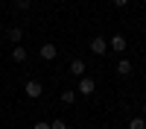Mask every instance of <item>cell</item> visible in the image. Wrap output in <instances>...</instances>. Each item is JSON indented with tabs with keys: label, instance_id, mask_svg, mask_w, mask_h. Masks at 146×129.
<instances>
[{
	"label": "cell",
	"instance_id": "5",
	"mask_svg": "<svg viewBox=\"0 0 146 129\" xmlns=\"http://www.w3.org/2000/svg\"><path fill=\"white\" fill-rule=\"evenodd\" d=\"M108 47H111L114 53H126V38H123L120 32H114L111 38H108Z\"/></svg>",
	"mask_w": 146,
	"mask_h": 129
},
{
	"label": "cell",
	"instance_id": "13",
	"mask_svg": "<svg viewBox=\"0 0 146 129\" xmlns=\"http://www.w3.org/2000/svg\"><path fill=\"white\" fill-rule=\"evenodd\" d=\"M50 129H67V123H64V120H62V117H56V120H53V123H50Z\"/></svg>",
	"mask_w": 146,
	"mask_h": 129
},
{
	"label": "cell",
	"instance_id": "3",
	"mask_svg": "<svg viewBox=\"0 0 146 129\" xmlns=\"http://www.w3.org/2000/svg\"><path fill=\"white\" fill-rule=\"evenodd\" d=\"M91 53H94V56H105V53H108V38L94 35V38H91Z\"/></svg>",
	"mask_w": 146,
	"mask_h": 129
},
{
	"label": "cell",
	"instance_id": "11",
	"mask_svg": "<svg viewBox=\"0 0 146 129\" xmlns=\"http://www.w3.org/2000/svg\"><path fill=\"white\" fill-rule=\"evenodd\" d=\"M129 129H146V117H143V114L131 117V120H129Z\"/></svg>",
	"mask_w": 146,
	"mask_h": 129
},
{
	"label": "cell",
	"instance_id": "18",
	"mask_svg": "<svg viewBox=\"0 0 146 129\" xmlns=\"http://www.w3.org/2000/svg\"><path fill=\"white\" fill-rule=\"evenodd\" d=\"M143 3H146V0H143Z\"/></svg>",
	"mask_w": 146,
	"mask_h": 129
},
{
	"label": "cell",
	"instance_id": "16",
	"mask_svg": "<svg viewBox=\"0 0 146 129\" xmlns=\"http://www.w3.org/2000/svg\"><path fill=\"white\" fill-rule=\"evenodd\" d=\"M140 114H143V117H146V103H143V109H140Z\"/></svg>",
	"mask_w": 146,
	"mask_h": 129
},
{
	"label": "cell",
	"instance_id": "12",
	"mask_svg": "<svg viewBox=\"0 0 146 129\" xmlns=\"http://www.w3.org/2000/svg\"><path fill=\"white\" fill-rule=\"evenodd\" d=\"M15 6H18V9H21V12H27V9H29V6H32V0H15Z\"/></svg>",
	"mask_w": 146,
	"mask_h": 129
},
{
	"label": "cell",
	"instance_id": "1",
	"mask_svg": "<svg viewBox=\"0 0 146 129\" xmlns=\"http://www.w3.org/2000/svg\"><path fill=\"white\" fill-rule=\"evenodd\" d=\"M23 94H27L29 100H38L41 94H44V85H41L38 79H27V82H23Z\"/></svg>",
	"mask_w": 146,
	"mask_h": 129
},
{
	"label": "cell",
	"instance_id": "6",
	"mask_svg": "<svg viewBox=\"0 0 146 129\" xmlns=\"http://www.w3.org/2000/svg\"><path fill=\"white\" fill-rule=\"evenodd\" d=\"M131 70H135V62H131V59H126V56L117 59V74H120V76H129Z\"/></svg>",
	"mask_w": 146,
	"mask_h": 129
},
{
	"label": "cell",
	"instance_id": "2",
	"mask_svg": "<svg viewBox=\"0 0 146 129\" xmlns=\"http://www.w3.org/2000/svg\"><path fill=\"white\" fill-rule=\"evenodd\" d=\"M38 56H41V59H44V62H53V59H56V56H58V47H56V44H53V41H44V44H41V47H38Z\"/></svg>",
	"mask_w": 146,
	"mask_h": 129
},
{
	"label": "cell",
	"instance_id": "7",
	"mask_svg": "<svg viewBox=\"0 0 146 129\" xmlns=\"http://www.w3.org/2000/svg\"><path fill=\"white\" fill-rule=\"evenodd\" d=\"M29 53H27V47L23 44H15V50H12V62H27Z\"/></svg>",
	"mask_w": 146,
	"mask_h": 129
},
{
	"label": "cell",
	"instance_id": "9",
	"mask_svg": "<svg viewBox=\"0 0 146 129\" xmlns=\"http://www.w3.org/2000/svg\"><path fill=\"white\" fill-rule=\"evenodd\" d=\"M70 74L73 76H85V62H82V59H73V62H70Z\"/></svg>",
	"mask_w": 146,
	"mask_h": 129
},
{
	"label": "cell",
	"instance_id": "14",
	"mask_svg": "<svg viewBox=\"0 0 146 129\" xmlns=\"http://www.w3.org/2000/svg\"><path fill=\"white\" fill-rule=\"evenodd\" d=\"M32 129H50V123H47V120H38V123H35Z\"/></svg>",
	"mask_w": 146,
	"mask_h": 129
},
{
	"label": "cell",
	"instance_id": "4",
	"mask_svg": "<svg viewBox=\"0 0 146 129\" xmlns=\"http://www.w3.org/2000/svg\"><path fill=\"white\" fill-rule=\"evenodd\" d=\"M94 91H96L94 79H91V76H79V85H76V94H82V97H91Z\"/></svg>",
	"mask_w": 146,
	"mask_h": 129
},
{
	"label": "cell",
	"instance_id": "10",
	"mask_svg": "<svg viewBox=\"0 0 146 129\" xmlns=\"http://www.w3.org/2000/svg\"><path fill=\"white\" fill-rule=\"evenodd\" d=\"M76 97H79V94H76V88H64V91H62V103H67V106H73V103H76Z\"/></svg>",
	"mask_w": 146,
	"mask_h": 129
},
{
	"label": "cell",
	"instance_id": "17",
	"mask_svg": "<svg viewBox=\"0 0 146 129\" xmlns=\"http://www.w3.org/2000/svg\"><path fill=\"white\" fill-rule=\"evenodd\" d=\"M143 79H146V70H143Z\"/></svg>",
	"mask_w": 146,
	"mask_h": 129
},
{
	"label": "cell",
	"instance_id": "8",
	"mask_svg": "<svg viewBox=\"0 0 146 129\" xmlns=\"http://www.w3.org/2000/svg\"><path fill=\"white\" fill-rule=\"evenodd\" d=\"M6 38H9V41H15V44H21L23 29H21V27H9V29H6Z\"/></svg>",
	"mask_w": 146,
	"mask_h": 129
},
{
	"label": "cell",
	"instance_id": "15",
	"mask_svg": "<svg viewBox=\"0 0 146 129\" xmlns=\"http://www.w3.org/2000/svg\"><path fill=\"white\" fill-rule=\"evenodd\" d=\"M114 6H117V9H126V6H129V0H114Z\"/></svg>",
	"mask_w": 146,
	"mask_h": 129
}]
</instances>
